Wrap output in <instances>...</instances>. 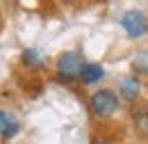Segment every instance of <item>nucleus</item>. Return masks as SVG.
<instances>
[{
    "instance_id": "f03ea898",
    "label": "nucleus",
    "mask_w": 148,
    "mask_h": 144,
    "mask_svg": "<svg viewBox=\"0 0 148 144\" xmlns=\"http://www.w3.org/2000/svg\"><path fill=\"white\" fill-rule=\"evenodd\" d=\"M89 110H91L96 117L107 119V117H112V114L119 110V96H116L112 89L93 91L91 98H89Z\"/></svg>"
},
{
    "instance_id": "0eeeda50",
    "label": "nucleus",
    "mask_w": 148,
    "mask_h": 144,
    "mask_svg": "<svg viewBox=\"0 0 148 144\" xmlns=\"http://www.w3.org/2000/svg\"><path fill=\"white\" fill-rule=\"evenodd\" d=\"M23 64L25 66H43V57L39 55V51L34 48H27V51H23Z\"/></svg>"
},
{
    "instance_id": "6e6552de",
    "label": "nucleus",
    "mask_w": 148,
    "mask_h": 144,
    "mask_svg": "<svg viewBox=\"0 0 148 144\" xmlns=\"http://www.w3.org/2000/svg\"><path fill=\"white\" fill-rule=\"evenodd\" d=\"M134 71L137 73H148V51L137 55V60H134Z\"/></svg>"
},
{
    "instance_id": "423d86ee",
    "label": "nucleus",
    "mask_w": 148,
    "mask_h": 144,
    "mask_svg": "<svg viewBox=\"0 0 148 144\" xmlns=\"http://www.w3.org/2000/svg\"><path fill=\"white\" fill-rule=\"evenodd\" d=\"M105 78V69L100 66V64H84V71H82V82L84 85H93V82H98V80H103Z\"/></svg>"
},
{
    "instance_id": "39448f33",
    "label": "nucleus",
    "mask_w": 148,
    "mask_h": 144,
    "mask_svg": "<svg viewBox=\"0 0 148 144\" xmlns=\"http://www.w3.org/2000/svg\"><path fill=\"white\" fill-rule=\"evenodd\" d=\"M139 94H141V80H139L137 75H128V78L121 80V96H123L125 101L139 98Z\"/></svg>"
},
{
    "instance_id": "f257e3e1",
    "label": "nucleus",
    "mask_w": 148,
    "mask_h": 144,
    "mask_svg": "<svg viewBox=\"0 0 148 144\" xmlns=\"http://www.w3.org/2000/svg\"><path fill=\"white\" fill-rule=\"evenodd\" d=\"M82 71H84V62L77 51H66L57 57V73L62 80L73 82L77 78H82Z\"/></svg>"
},
{
    "instance_id": "7ed1b4c3",
    "label": "nucleus",
    "mask_w": 148,
    "mask_h": 144,
    "mask_svg": "<svg viewBox=\"0 0 148 144\" xmlns=\"http://www.w3.org/2000/svg\"><path fill=\"white\" fill-rule=\"evenodd\" d=\"M121 28L130 39H141L148 35V16L139 9H128L121 16Z\"/></svg>"
},
{
    "instance_id": "1a4fd4ad",
    "label": "nucleus",
    "mask_w": 148,
    "mask_h": 144,
    "mask_svg": "<svg viewBox=\"0 0 148 144\" xmlns=\"http://www.w3.org/2000/svg\"><path fill=\"white\" fill-rule=\"evenodd\" d=\"M96 144H110V142H96Z\"/></svg>"
},
{
    "instance_id": "20e7f679",
    "label": "nucleus",
    "mask_w": 148,
    "mask_h": 144,
    "mask_svg": "<svg viewBox=\"0 0 148 144\" xmlns=\"http://www.w3.org/2000/svg\"><path fill=\"white\" fill-rule=\"evenodd\" d=\"M18 121L14 119V114H9L7 110H0V137L2 140H12V137H16L18 135Z\"/></svg>"
}]
</instances>
